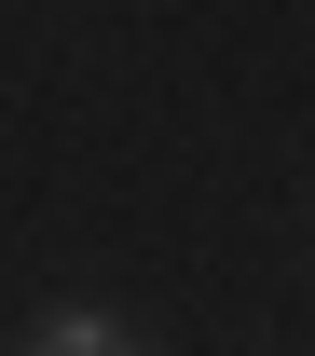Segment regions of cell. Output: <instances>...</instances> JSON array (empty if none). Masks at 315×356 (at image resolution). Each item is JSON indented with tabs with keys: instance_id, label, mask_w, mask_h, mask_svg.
<instances>
[{
	"instance_id": "obj_1",
	"label": "cell",
	"mask_w": 315,
	"mask_h": 356,
	"mask_svg": "<svg viewBox=\"0 0 315 356\" xmlns=\"http://www.w3.org/2000/svg\"><path fill=\"white\" fill-rule=\"evenodd\" d=\"M28 356H151L124 329V315H96V302H69V315H42V329H28Z\"/></svg>"
}]
</instances>
